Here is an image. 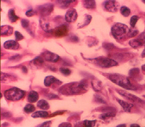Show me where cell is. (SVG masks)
<instances>
[{
  "label": "cell",
  "instance_id": "obj_1",
  "mask_svg": "<svg viewBox=\"0 0 145 127\" xmlns=\"http://www.w3.org/2000/svg\"><path fill=\"white\" fill-rule=\"evenodd\" d=\"M88 83L86 79L80 82L67 84L60 88V93L66 95H76L84 93L87 90Z\"/></svg>",
  "mask_w": 145,
  "mask_h": 127
},
{
  "label": "cell",
  "instance_id": "obj_2",
  "mask_svg": "<svg viewBox=\"0 0 145 127\" xmlns=\"http://www.w3.org/2000/svg\"><path fill=\"white\" fill-rule=\"evenodd\" d=\"M108 78L112 82L125 89L129 90H136L137 89V88L132 85L128 78L126 76L114 74L108 75Z\"/></svg>",
  "mask_w": 145,
  "mask_h": 127
},
{
  "label": "cell",
  "instance_id": "obj_3",
  "mask_svg": "<svg viewBox=\"0 0 145 127\" xmlns=\"http://www.w3.org/2000/svg\"><path fill=\"white\" fill-rule=\"evenodd\" d=\"M129 29L126 25L123 23H118L115 24L111 28V33L116 39L121 40L126 36H128Z\"/></svg>",
  "mask_w": 145,
  "mask_h": 127
},
{
  "label": "cell",
  "instance_id": "obj_4",
  "mask_svg": "<svg viewBox=\"0 0 145 127\" xmlns=\"http://www.w3.org/2000/svg\"><path fill=\"white\" fill-rule=\"evenodd\" d=\"M93 63L94 65L97 67L101 68H109L114 67L118 65L117 62L114 60L106 57L96 58H89L86 59Z\"/></svg>",
  "mask_w": 145,
  "mask_h": 127
},
{
  "label": "cell",
  "instance_id": "obj_5",
  "mask_svg": "<svg viewBox=\"0 0 145 127\" xmlns=\"http://www.w3.org/2000/svg\"><path fill=\"white\" fill-rule=\"evenodd\" d=\"M25 92L18 88H12L5 92V97L8 100L18 101L22 99L25 96Z\"/></svg>",
  "mask_w": 145,
  "mask_h": 127
},
{
  "label": "cell",
  "instance_id": "obj_6",
  "mask_svg": "<svg viewBox=\"0 0 145 127\" xmlns=\"http://www.w3.org/2000/svg\"><path fill=\"white\" fill-rule=\"evenodd\" d=\"M55 5L53 4L47 3L39 5L37 8V12L41 16L46 17L51 15L54 11Z\"/></svg>",
  "mask_w": 145,
  "mask_h": 127
},
{
  "label": "cell",
  "instance_id": "obj_7",
  "mask_svg": "<svg viewBox=\"0 0 145 127\" xmlns=\"http://www.w3.org/2000/svg\"><path fill=\"white\" fill-rule=\"evenodd\" d=\"M69 32V26L66 24H62L54 28L52 33L56 37H60L67 35Z\"/></svg>",
  "mask_w": 145,
  "mask_h": 127
},
{
  "label": "cell",
  "instance_id": "obj_8",
  "mask_svg": "<svg viewBox=\"0 0 145 127\" xmlns=\"http://www.w3.org/2000/svg\"><path fill=\"white\" fill-rule=\"evenodd\" d=\"M117 92L122 97H124L125 99L128 100L131 102L139 103H142L143 102V101L139 97L135 95L134 94L127 92L123 90H120V89L117 90Z\"/></svg>",
  "mask_w": 145,
  "mask_h": 127
},
{
  "label": "cell",
  "instance_id": "obj_9",
  "mask_svg": "<svg viewBox=\"0 0 145 127\" xmlns=\"http://www.w3.org/2000/svg\"><path fill=\"white\" fill-rule=\"evenodd\" d=\"M78 13L74 8H70L67 11L65 15V19L67 22L72 23L75 22L78 18Z\"/></svg>",
  "mask_w": 145,
  "mask_h": 127
},
{
  "label": "cell",
  "instance_id": "obj_10",
  "mask_svg": "<svg viewBox=\"0 0 145 127\" xmlns=\"http://www.w3.org/2000/svg\"><path fill=\"white\" fill-rule=\"evenodd\" d=\"M44 60L47 62L56 63L59 60L60 57L58 54L49 51H44L42 54Z\"/></svg>",
  "mask_w": 145,
  "mask_h": 127
},
{
  "label": "cell",
  "instance_id": "obj_11",
  "mask_svg": "<svg viewBox=\"0 0 145 127\" xmlns=\"http://www.w3.org/2000/svg\"><path fill=\"white\" fill-rule=\"evenodd\" d=\"M119 5L116 1H107L104 2V7L106 11L110 12H115L117 11Z\"/></svg>",
  "mask_w": 145,
  "mask_h": 127
},
{
  "label": "cell",
  "instance_id": "obj_12",
  "mask_svg": "<svg viewBox=\"0 0 145 127\" xmlns=\"http://www.w3.org/2000/svg\"><path fill=\"white\" fill-rule=\"evenodd\" d=\"M62 83L61 81L52 75L46 76L45 78L44 79V84L45 86L46 87H50L53 85H59Z\"/></svg>",
  "mask_w": 145,
  "mask_h": 127
},
{
  "label": "cell",
  "instance_id": "obj_13",
  "mask_svg": "<svg viewBox=\"0 0 145 127\" xmlns=\"http://www.w3.org/2000/svg\"><path fill=\"white\" fill-rule=\"evenodd\" d=\"M3 47L7 50H18L20 48V45L16 40H8L4 43Z\"/></svg>",
  "mask_w": 145,
  "mask_h": 127
},
{
  "label": "cell",
  "instance_id": "obj_14",
  "mask_svg": "<svg viewBox=\"0 0 145 127\" xmlns=\"http://www.w3.org/2000/svg\"><path fill=\"white\" fill-rule=\"evenodd\" d=\"M39 22H40L41 27L43 31L47 32V33H52V32L54 28H52L50 22L46 21V20H45L43 19H40L39 20Z\"/></svg>",
  "mask_w": 145,
  "mask_h": 127
},
{
  "label": "cell",
  "instance_id": "obj_15",
  "mask_svg": "<svg viewBox=\"0 0 145 127\" xmlns=\"http://www.w3.org/2000/svg\"><path fill=\"white\" fill-rule=\"evenodd\" d=\"M14 28L10 26L5 25L1 26V36H10L13 34Z\"/></svg>",
  "mask_w": 145,
  "mask_h": 127
},
{
  "label": "cell",
  "instance_id": "obj_16",
  "mask_svg": "<svg viewBox=\"0 0 145 127\" xmlns=\"http://www.w3.org/2000/svg\"><path fill=\"white\" fill-rule=\"evenodd\" d=\"M91 19L92 17L91 15L86 14L84 15L83 21L81 22L78 23L77 25V28L78 29L82 28L89 24L91 22Z\"/></svg>",
  "mask_w": 145,
  "mask_h": 127
},
{
  "label": "cell",
  "instance_id": "obj_17",
  "mask_svg": "<svg viewBox=\"0 0 145 127\" xmlns=\"http://www.w3.org/2000/svg\"><path fill=\"white\" fill-rule=\"evenodd\" d=\"M21 25L22 28L27 31L32 36H34V33L31 30V24L29 20L27 19H22L21 20Z\"/></svg>",
  "mask_w": 145,
  "mask_h": 127
},
{
  "label": "cell",
  "instance_id": "obj_18",
  "mask_svg": "<svg viewBox=\"0 0 145 127\" xmlns=\"http://www.w3.org/2000/svg\"><path fill=\"white\" fill-rule=\"evenodd\" d=\"M118 103L121 105V106L123 108L124 110L126 112H130L131 109L134 106L133 104L131 103H128L121 100H118Z\"/></svg>",
  "mask_w": 145,
  "mask_h": 127
},
{
  "label": "cell",
  "instance_id": "obj_19",
  "mask_svg": "<svg viewBox=\"0 0 145 127\" xmlns=\"http://www.w3.org/2000/svg\"><path fill=\"white\" fill-rule=\"evenodd\" d=\"M8 20L11 22L14 23V22H16L17 20L19 19L20 18L16 15L14 9L12 8L8 11Z\"/></svg>",
  "mask_w": 145,
  "mask_h": 127
},
{
  "label": "cell",
  "instance_id": "obj_20",
  "mask_svg": "<svg viewBox=\"0 0 145 127\" xmlns=\"http://www.w3.org/2000/svg\"><path fill=\"white\" fill-rule=\"evenodd\" d=\"M39 94L36 91L32 90L30 91L28 96V101L31 103H35L38 101Z\"/></svg>",
  "mask_w": 145,
  "mask_h": 127
},
{
  "label": "cell",
  "instance_id": "obj_21",
  "mask_svg": "<svg viewBox=\"0 0 145 127\" xmlns=\"http://www.w3.org/2000/svg\"><path fill=\"white\" fill-rule=\"evenodd\" d=\"M76 1H56V3L59 7L65 9L70 7L71 5L76 2Z\"/></svg>",
  "mask_w": 145,
  "mask_h": 127
},
{
  "label": "cell",
  "instance_id": "obj_22",
  "mask_svg": "<svg viewBox=\"0 0 145 127\" xmlns=\"http://www.w3.org/2000/svg\"><path fill=\"white\" fill-rule=\"evenodd\" d=\"M84 7L87 9H93L96 7V1H83Z\"/></svg>",
  "mask_w": 145,
  "mask_h": 127
},
{
  "label": "cell",
  "instance_id": "obj_23",
  "mask_svg": "<svg viewBox=\"0 0 145 127\" xmlns=\"http://www.w3.org/2000/svg\"><path fill=\"white\" fill-rule=\"evenodd\" d=\"M116 115V112L115 111L114 109H111L109 111L106 112L105 113L101 114L100 116V118L101 120H106L107 118H108L112 117H114Z\"/></svg>",
  "mask_w": 145,
  "mask_h": 127
},
{
  "label": "cell",
  "instance_id": "obj_24",
  "mask_svg": "<svg viewBox=\"0 0 145 127\" xmlns=\"http://www.w3.org/2000/svg\"><path fill=\"white\" fill-rule=\"evenodd\" d=\"M14 76H12L10 75L7 73H3L1 72V82L4 83H8L14 81Z\"/></svg>",
  "mask_w": 145,
  "mask_h": 127
},
{
  "label": "cell",
  "instance_id": "obj_25",
  "mask_svg": "<svg viewBox=\"0 0 145 127\" xmlns=\"http://www.w3.org/2000/svg\"><path fill=\"white\" fill-rule=\"evenodd\" d=\"M37 106L40 109L46 110L50 108V105L47 101L45 100H40L37 103Z\"/></svg>",
  "mask_w": 145,
  "mask_h": 127
},
{
  "label": "cell",
  "instance_id": "obj_26",
  "mask_svg": "<svg viewBox=\"0 0 145 127\" xmlns=\"http://www.w3.org/2000/svg\"><path fill=\"white\" fill-rule=\"evenodd\" d=\"M135 40L139 47L142 46H145V32L140 34Z\"/></svg>",
  "mask_w": 145,
  "mask_h": 127
},
{
  "label": "cell",
  "instance_id": "obj_27",
  "mask_svg": "<svg viewBox=\"0 0 145 127\" xmlns=\"http://www.w3.org/2000/svg\"><path fill=\"white\" fill-rule=\"evenodd\" d=\"M48 112L45 111H37L32 114L31 116L35 118H45L48 116Z\"/></svg>",
  "mask_w": 145,
  "mask_h": 127
},
{
  "label": "cell",
  "instance_id": "obj_28",
  "mask_svg": "<svg viewBox=\"0 0 145 127\" xmlns=\"http://www.w3.org/2000/svg\"><path fill=\"white\" fill-rule=\"evenodd\" d=\"M91 85L93 89L97 92L101 91L102 89V84L100 81L93 80L91 82Z\"/></svg>",
  "mask_w": 145,
  "mask_h": 127
},
{
  "label": "cell",
  "instance_id": "obj_29",
  "mask_svg": "<svg viewBox=\"0 0 145 127\" xmlns=\"http://www.w3.org/2000/svg\"><path fill=\"white\" fill-rule=\"evenodd\" d=\"M32 63H33L35 65V66H40L42 64L44 63V59L41 56H38L35 58L31 61Z\"/></svg>",
  "mask_w": 145,
  "mask_h": 127
},
{
  "label": "cell",
  "instance_id": "obj_30",
  "mask_svg": "<svg viewBox=\"0 0 145 127\" xmlns=\"http://www.w3.org/2000/svg\"><path fill=\"white\" fill-rule=\"evenodd\" d=\"M120 11L123 16L124 17H128L131 14V10L127 7L125 6H122L120 9Z\"/></svg>",
  "mask_w": 145,
  "mask_h": 127
},
{
  "label": "cell",
  "instance_id": "obj_31",
  "mask_svg": "<svg viewBox=\"0 0 145 127\" xmlns=\"http://www.w3.org/2000/svg\"><path fill=\"white\" fill-rule=\"evenodd\" d=\"M140 73V70L138 68H134L129 71V76L133 78H136L138 75Z\"/></svg>",
  "mask_w": 145,
  "mask_h": 127
},
{
  "label": "cell",
  "instance_id": "obj_32",
  "mask_svg": "<svg viewBox=\"0 0 145 127\" xmlns=\"http://www.w3.org/2000/svg\"><path fill=\"white\" fill-rule=\"evenodd\" d=\"M35 110V106L32 104H28L24 108V111L26 113H29L34 112Z\"/></svg>",
  "mask_w": 145,
  "mask_h": 127
},
{
  "label": "cell",
  "instance_id": "obj_33",
  "mask_svg": "<svg viewBox=\"0 0 145 127\" xmlns=\"http://www.w3.org/2000/svg\"><path fill=\"white\" fill-rule=\"evenodd\" d=\"M97 122L96 120H85L83 121V125L84 127H94Z\"/></svg>",
  "mask_w": 145,
  "mask_h": 127
},
{
  "label": "cell",
  "instance_id": "obj_34",
  "mask_svg": "<svg viewBox=\"0 0 145 127\" xmlns=\"http://www.w3.org/2000/svg\"><path fill=\"white\" fill-rule=\"evenodd\" d=\"M59 70L62 74L66 75V76L70 75L72 73V71H71L70 69L67 68L61 67L59 68Z\"/></svg>",
  "mask_w": 145,
  "mask_h": 127
},
{
  "label": "cell",
  "instance_id": "obj_35",
  "mask_svg": "<svg viewBox=\"0 0 145 127\" xmlns=\"http://www.w3.org/2000/svg\"><path fill=\"white\" fill-rule=\"evenodd\" d=\"M138 19L139 17L137 15H133L131 17L130 24L132 28H134L135 26Z\"/></svg>",
  "mask_w": 145,
  "mask_h": 127
},
{
  "label": "cell",
  "instance_id": "obj_36",
  "mask_svg": "<svg viewBox=\"0 0 145 127\" xmlns=\"http://www.w3.org/2000/svg\"><path fill=\"white\" fill-rule=\"evenodd\" d=\"M68 40L71 42H78L79 41V37L76 35H72L68 37Z\"/></svg>",
  "mask_w": 145,
  "mask_h": 127
},
{
  "label": "cell",
  "instance_id": "obj_37",
  "mask_svg": "<svg viewBox=\"0 0 145 127\" xmlns=\"http://www.w3.org/2000/svg\"><path fill=\"white\" fill-rule=\"evenodd\" d=\"M37 13H38L37 11H35L33 9H30L26 11L25 12V15L27 17H31L37 15Z\"/></svg>",
  "mask_w": 145,
  "mask_h": 127
},
{
  "label": "cell",
  "instance_id": "obj_38",
  "mask_svg": "<svg viewBox=\"0 0 145 127\" xmlns=\"http://www.w3.org/2000/svg\"><path fill=\"white\" fill-rule=\"evenodd\" d=\"M14 34L15 36V40L17 41H20L24 39V36L18 31H15Z\"/></svg>",
  "mask_w": 145,
  "mask_h": 127
},
{
  "label": "cell",
  "instance_id": "obj_39",
  "mask_svg": "<svg viewBox=\"0 0 145 127\" xmlns=\"http://www.w3.org/2000/svg\"><path fill=\"white\" fill-rule=\"evenodd\" d=\"M51 124H52V121H47L44 122L42 124H40L36 127H51Z\"/></svg>",
  "mask_w": 145,
  "mask_h": 127
},
{
  "label": "cell",
  "instance_id": "obj_40",
  "mask_svg": "<svg viewBox=\"0 0 145 127\" xmlns=\"http://www.w3.org/2000/svg\"><path fill=\"white\" fill-rule=\"evenodd\" d=\"M138 33V31L137 30H129L128 36L130 37H135Z\"/></svg>",
  "mask_w": 145,
  "mask_h": 127
},
{
  "label": "cell",
  "instance_id": "obj_41",
  "mask_svg": "<svg viewBox=\"0 0 145 127\" xmlns=\"http://www.w3.org/2000/svg\"><path fill=\"white\" fill-rule=\"evenodd\" d=\"M22 56L19 54H17V55H14L11 57L9 58V60L12 61H19V60L21 59Z\"/></svg>",
  "mask_w": 145,
  "mask_h": 127
},
{
  "label": "cell",
  "instance_id": "obj_42",
  "mask_svg": "<svg viewBox=\"0 0 145 127\" xmlns=\"http://www.w3.org/2000/svg\"><path fill=\"white\" fill-rule=\"evenodd\" d=\"M95 99L97 102H98L99 103H106V102L105 101L104 99L99 95H96L95 97Z\"/></svg>",
  "mask_w": 145,
  "mask_h": 127
},
{
  "label": "cell",
  "instance_id": "obj_43",
  "mask_svg": "<svg viewBox=\"0 0 145 127\" xmlns=\"http://www.w3.org/2000/svg\"><path fill=\"white\" fill-rule=\"evenodd\" d=\"M103 47L105 49H111V48H112L114 46L112 45V44L110 43H104L103 44Z\"/></svg>",
  "mask_w": 145,
  "mask_h": 127
},
{
  "label": "cell",
  "instance_id": "obj_44",
  "mask_svg": "<svg viewBox=\"0 0 145 127\" xmlns=\"http://www.w3.org/2000/svg\"><path fill=\"white\" fill-rule=\"evenodd\" d=\"M59 127H72V125L70 123H63L60 124Z\"/></svg>",
  "mask_w": 145,
  "mask_h": 127
},
{
  "label": "cell",
  "instance_id": "obj_45",
  "mask_svg": "<svg viewBox=\"0 0 145 127\" xmlns=\"http://www.w3.org/2000/svg\"><path fill=\"white\" fill-rule=\"evenodd\" d=\"M11 116V114L10 113H8V112H6V113H4L3 114V117H10Z\"/></svg>",
  "mask_w": 145,
  "mask_h": 127
},
{
  "label": "cell",
  "instance_id": "obj_46",
  "mask_svg": "<svg viewBox=\"0 0 145 127\" xmlns=\"http://www.w3.org/2000/svg\"><path fill=\"white\" fill-rule=\"evenodd\" d=\"M22 71L24 73H27L28 69L25 66H23V67H22Z\"/></svg>",
  "mask_w": 145,
  "mask_h": 127
},
{
  "label": "cell",
  "instance_id": "obj_47",
  "mask_svg": "<svg viewBox=\"0 0 145 127\" xmlns=\"http://www.w3.org/2000/svg\"><path fill=\"white\" fill-rule=\"evenodd\" d=\"M131 127H140V126L138 124H132L131 125Z\"/></svg>",
  "mask_w": 145,
  "mask_h": 127
},
{
  "label": "cell",
  "instance_id": "obj_48",
  "mask_svg": "<svg viewBox=\"0 0 145 127\" xmlns=\"http://www.w3.org/2000/svg\"><path fill=\"white\" fill-rule=\"evenodd\" d=\"M142 58L145 57V48L144 49V50H143L142 53Z\"/></svg>",
  "mask_w": 145,
  "mask_h": 127
},
{
  "label": "cell",
  "instance_id": "obj_49",
  "mask_svg": "<svg viewBox=\"0 0 145 127\" xmlns=\"http://www.w3.org/2000/svg\"><path fill=\"white\" fill-rule=\"evenodd\" d=\"M142 69L143 71H145V64L143 65L142 66Z\"/></svg>",
  "mask_w": 145,
  "mask_h": 127
},
{
  "label": "cell",
  "instance_id": "obj_50",
  "mask_svg": "<svg viewBox=\"0 0 145 127\" xmlns=\"http://www.w3.org/2000/svg\"><path fill=\"white\" fill-rule=\"evenodd\" d=\"M117 127H126V126L125 124H121V125H119L117 126Z\"/></svg>",
  "mask_w": 145,
  "mask_h": 127
},
{
  "label": "cell",
  "instance_id": "obj_51",
  "mask_svg": "<svg viewBox=\"0 0 145 127\" xmlns=\"http://www.w3.org/2000/svg\"><path fill=\"white\" fill-rule=\"evenodd\" d=\"M143 2L145 3V1H143Z\"/></svg>",
  "mask_w": 145,
  "mask_h": 127
}]
</instances>
